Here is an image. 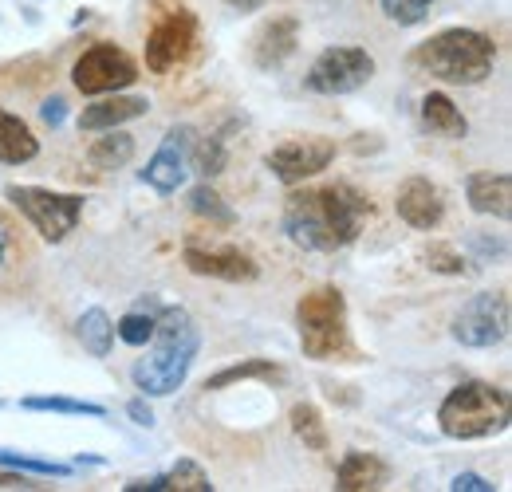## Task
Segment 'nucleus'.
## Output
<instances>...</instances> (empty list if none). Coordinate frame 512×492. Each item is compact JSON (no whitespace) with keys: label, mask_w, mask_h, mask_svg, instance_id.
I'll use <instances>...</instances> for the list:
<instances>
[{"label":"nucleus","mask_w":512,"mask_h":492,"mask_svg":"<svg viewBox=\"0 0 512 492\" xmlns=\"http://www.w3.org/2000/svg\"><path fill=\"white\" fill-rule=\"evenodd\" d=\"M375 79V56L355 44H335L323 48L312 71H308V91L316 95H355Z\"/></svg>","instance_id":"nucleus-7"},{"label":"nucleus","mask_w":512,"mask_h":492,"mask_svg":"<svg viewBox=\"0 0 512 492\" xmlns=\"http://www.w3.org/2000/svg\"><path fill=\"white\" fill-rule=\"evenodd\" d=\"M40 119H44V123L52 126V130H56V126H64V119H67V103H64V99H48V103L40 107Z\"/></svg>","instance_id":"nucleus-34"},{"label":"nucleus","mask_w":512,"mask_h":492,"mask_svg":"<svg viewBox=\"0 0 512 492\" xmlns=\"http://www.w3.org/2000/svg\"><path fill=\"white\" fill-rule=\"evenodd\" d=\"M40 154V138L32 134V126L8 111H0V162L4 166H24Z\"/></svg>","instance_id":"nucleus-20"},{"label":"nucleus","mask_w":512,"mask_h":492,"mask_svg":"<svg viewBox=\"0 0 512 492\" xmlns=\"http://www.w3.org/2000/svg\"><path fill=\"white\" fill-rule=\"evenodd\" d=\"M229 8H237V12H256V8H264V0H225Z\"/></svg>","instance_id":"nucleus-36"},{"label":"nucleus","mask_w":512,"mask_h":492,"mask_svg":"<svg viewBox=\"0 0 512 492\" xmlns=\"http://www.w3.org/2000/svg\"><path fill=\"white\" fill-rule=\"evenodd\" d=\"M367 221H371L367 193H359L347 182L296 189L284 201V233L292 245L308 248V252H339V248L355 245Z\"/></svg>","instance_id":"nucleus-1"},{"label":"nucleus","mask_w":512,"mask_h":492,"mask_svg":"<svg viewBox=\"0 0 512 492\" xmlns=\"http://www.w3.org/2000/svg\"><path fill=\"white\" fill-rule=\"evenodd\" d=\"M142 115H150V99L146 95H99V103H91V107H83V115L75 119L79 130H87V134H99V130H115V126L123 123H134V119H142Z\"/></svg>","instance_id":"nucleus-16"},{"label":"nucleus","mask_w":512,"mask_h":492,"mask_svg":"<svg viewBox=\"0 0 512 492\" xmlns=\"http://www.w3.org/2000/svg\"><path fill=\"white\" fill-rule=\"evenodd\" d=\"M386 485V465L375 453H363V449H351L339 469H335V489L339 492H367V489H383Z\"/></svg>","instance_id":"nucleus-18"},{"label":"nucleus","mask_w":512,"mask_h":492,"mask_svg":"<svg viewBox=\"0 0 512 492\" xmlns=\"http://www.w3.org/2000/svg\"><path fill=\"white\" fill-rule=\"evenodd\" d=\"M127 492H213V481L197 461L182 457L170 473H158V477H146V481H130Z\"/></svg>","instance_id":"nucleus-19"},{"label":"nucleus","mask_w":512,"mask_h":492,"mask_svg":"<svg viewBox=\"0 0 512 492\" xmlns=\"http://www.w3.org/2000/svg\"><path fill=\"white\" fill-rule=\"evenodd\" d=\"M115 335H119L127 347H146L150 335H154V315H150V311L130 308L127 315L115 323Z\"/></svg>","instance_id":"nucleus-31"},{"label":"nucleus","mask_w":512,"mask_h":492,"mask_svg":"<svg viewBox=\"0 0 512 492\" xmlns=\"http://www.w3.org/2000/svg\"><path fill=\"white\" fill-rule=\"evenodd\" d=\"M509 394L493 382H461L438 406V426L453 441H481L509 430Z\"/></svg>","instance_id":"nucleus-4"},{"label":"nucleus","mask_w":512,"mask_h":492,"mask_svg":"<svg viewBox=\"0 0 512 492\" xmlns=\"http://www.w3.org/2000/svg\"><path fill=\"white\" fill-rule=\"evenodd\" d=\"M296 327H300V347L316 363H335V359H355L351 327H347V300L339 288H316L300 296L296 304Z\"/></svg>","instance_id":"nucleus-5"},{"label":"nucleus","mask_w":512,"mask_h":492,"mask_svg":"<svg viewBox=\"0 0 512 492\" xmlns=\"http://www.w3.org/2000/svg\"><path fill=\"white\" fill-rule=\"evenodd\" d=\"M509 335V296L481 292L453 315V339L473 351H489Z\"/></svg>","instance_id":"nucleus-9"},{"label":"nucleus","mask_w":512,"mask_h":492,"mask_svg":"<svg viewBox=\"0 0 512 492\" xmlns=\"http://www.w3.org/2000/svg\"><path fill=\"white\" fill-rule=\"evenodd\" d=\"M0 469H16L28 477H71V465L64 461H44V457H24L12 449H0Z\"/></svg>","instance_id":"nucleus-29"},{"label":"nucleus","mask_w":512,"mask_h":492,"mask_svg":"<svg viewBox=\"0 0 512 492\" xmlns=\"http://www.w3.org/2000/svg\"><path fill=\"white\" fill-rule=\"evenodd\" d=\"M335 162V142L323 134H300L280 142L276 150H268L264 166L272 170V178L280 185H304L308 178L323 174Z\"/></svg>","instance_id":"nucleus-10"},{"label":"nucleus","mask_w":512,"mask_h":492,"mask_svg":"<svg viewBox=\"0 0 512 492\" xmlns=\"http://www.w3.org/2000/svg\"><path fill=\"white\" fill-rule=\"evenodd\" d=\"M288 422H292V433H296V437H300L308 449L323 453V449L331 445L327 426H323V414L312 406V402H296V406H292V414H288Z\"/></svg>","instance_id":"nucleus-27"},{"label":"nucleus","mask_w":512,"mask_h":492,"mask_svg":"<svg viewBox=\"0 0 512 492\" xmlns=\"http://www.w3.org/2000/svg\"><path fill=\"white\" fill-rule=\"evenodd\" d=\"M249 378H260V382H280L284 370L276 367L272 359H245V363H233V367L217 370L213 378H205V390H225L233 382H249Z\"/></svg>","instance_id":"nucleus-25"},{"label":"nucleus","mask_w":512,"mask_h":492,"mask_svg":"<svg viewBox=\"0 0 512 492\" xmlns=\"http://www.w3.org/2000/svg\"><path fill=\"white\" fill-rule=\"evenodd\" d=\"M190 209L197 217H205V221H213V225H233L237 221V213L221 201V193L213 189V185H193L190 189Z\"/></svg>","instance_id":"nucleus-28"},{"label":"nucleus","mask_w":512,"mask_h":492,"mask_svg":"<svg viewBox=\"0 0 512 492\" xmlns=\"http://www.w3.org/2000/svg\"><path fill=\"white\" fill-rule=\"evenodd\" d=\"M193 142H197V130L193 126H170L158 154L146 162L142 170V182L158 193H178L186 178H190V158H193Z\"/></svg>","instance_id":"nucleus-12"},{"label":"nucleus","mask_w":512,"mask_h":492,"mask_svg":"<svg viewBox=\"0 0 512 492\" xmlns=\"http://www.w3.org/2000/svg\"><path fill=\"white\" fill-rule=\"evenodd\" d=\"M422 126L434 130V134H442V138H465L469 134V123H465L461 107L449 99L446 91H430L422 99Z\"/></svg>","instance_id":"nucleus-21"},{"label":"nucleus","mask_w":512,"mask_h":492,"mask_svg":"<svg viewBox=\"0 0 512 492\" xmlns=\"http://www.w3.org/2000/svg\"><path fill=\"white\" fill-rule=\"evenodd\" d=\"M138 79V63L130 60L123 48H115V44H91L75 67H71V83L83 91V95H91V99H99V95H115V91H123Z\"/></svg>","instance_id":"nucleus-8"},{"label":"nucleus","mask_w":512,"mask_h":492,"mask_svg":"<svg viewBox=\"0 0 512 492\" xmlns=\"http://www.w3.org/2000/svg\"><path fill=\"white\" fill-rule=\"evenodd\" d=\"M193 48H197V16L190 8H174L146 32V67L154 75H170L174 67L190 60Z\"/></svg>","instance_id":"nucleus-11"},{"label":"nucleus","mask_w":512,"mask_h":492,"mask_svg":"<svg viewBox=\"0 0 512 492\" xmlns=\"http://www.w3.org/2000/svg\"><path fill=\"white\" fill-rule=\"evenodd\" d=\"M4 256H8V233H4V225H0V264H4Z\"/></svg>","instance_id":"nucleus-37"},{"label":"nucleus","mask_w":512,"mask_h":492,"mask_svg":"<svg viewBox=\"0 0 512 492\" xmlns=\"http://www.w3.org/2000/svg\"><path fill=\"white\" fill-rule=\"evenodd\" d=\"M394 209H398V217H402L410 229L430 233V229H438L442 217H446V197H442V189L434 182L410 178V182H402V189H398Z\"/></svg>","instance_id":"nucleus-14"},{"label":"nucleus","mask_w":512,"mask_h":492,"mask_svg":"<svg viewBox=\"0 0 512 492\" xmlns=\"http://www.w3.org/2000/svg\"><path fill=\"white\" fill-rule=\"evenodd\" d=\"M410 63L430 79L473 87V83H485L493 75L497 44H493V36H485L477 28H446L438 36L422 40L410 52Z\"/></svg>","instance_id":"nucleus-3"},{"label":"nucleus","mask_w":512,"mask_h":492,"mask_svg":"<svg viewBox=\"0 0 512 492\" xmlns=\"http://www.w3.org/2000/svg\"><path fill=\"white\" fill-rule=\"evenodd\" d=\"M75 335H79L83 351L95 355V359H107L111 347H115V323H111V315H107L103 308L83 311V315L75 319Z\"/></svg>","instance_id":"nucleus-22"},{"label":"nucleus","mask_w":512,"mask_h":492,"mask_svg":"<svg viewBox=\"0 0 512 492\" xmlns=\"http://www.w3.org/2000/svg\"><path fill=\"white\" fill-rule=\"evenodd\" d=\"M422 260H426L430 272H442V276H461L465 272V256L449 245H430L422 252Z\"/></svg>","instance_id":"nucleus-32"},{"label":"nucleus","mask_w":512,"mask_h":492,"mask_svg":"<svg viewBox=\"0 0 512 492\" xmlns=\"http://www.w3.org/2000/svg\"><path fill=\"white\" fill-rule=\"evenodd\" d=\"M24 410L32 414H67V418H107V406L83 402V398H64V394H28L20 398Z\"/></svg>","instance_id":"nucleus-24"},{"label":"nucleus","mask_w":512,"mask_h":492,"mask_svg":"<svg viewBox=\"0 0 512 492\" xmlns=\"http://www.w3.org/2000/svg\"><path fill=\"white\" fill-rule=\"evenodd\" d=\"M127 414L134 418V426H142V430H150V426H154V410L146 406V398H134V402L127 406Z\"/></svg>","instance_id":"nucleus-35"},{"label":"nucleus","mask_w":512,"mask_h":492,"mask_svg":"<svg viewBox=\"0 0 512 492\" xmlns=\"http://www.w3.org/2000/svg\"><path fill=\"white\" fill-rule=\"evenodd\" d=\"M229 130H233V123L225 126V130H217V134H209V138H197V142H193L190 162H197V170H201L205 178L225 174V162H229Z\"/></svg>","instance_id":"nucleus-26"},{"label":"nucleus","mask_w":512,"mask_h":492,"mask_svg":"<svg viewBox=\"0 0 512 492\" xmlns=\"http://www.w3.org/2000/svg\"><path fill=\"white\" fill-rule=\"evenodd\" d=\"M103 138H95L91 142V150H87V162H91V170H123L130 166V158H134V138L123 134L119 126L115 130H99Z\"/></svg>","instance_id":"nucleus-23"},{"label":"nucleus","mask_w":512,"mask_h":492,"mask_svg":"<svg viewBox=\"0 0 512 492\" xmlns=\"http://www.w3.org/2000/svg\"><path fill=\"white\" fill-rule=\"evenodd\" d=\"M296 44H300V20L292 12L272 16L253 36V63L260 71H276L296 56Z\"/></svg>","instance_id":"nucleus-15"},{"label":"nucleus","mask_w":512,"mask_h":492,"mask_svg":"<svg viewBox=\"0 0 512 492\" xmlns=\"http://www.w3.org/2000/svg\"><path fill=\"white\" fill-rule=\"evenodd\" d=\"M201 351V331L186 308H166L154 315V335L146 343V355L130 367L134 390L142 398H170L174 390L186 386L193 359Z\"/></svg>","instance_id":"nucleus-2"},{"label":"nucleus","mask_w":512,"mask_h":492,"mask_svg":"<svg viewBox=\"0 0 512 492\" xmlns=\"http://www.w3.org/2000/svg\"><path fill=\"white\" fill-rule=\"evenodd\" d=\"M449 489L453 492H493V481L481 477V473H457V477L449 481Z\"/></svg>","instance_id":"nucleus-33"},{"label":"nucleus","mask_w":512,"mask_h":492,"mask_svg":"<svg viewBox=\"0 0 512 492\" xmlns=\"http://www.w3.org/2000/svg\"><path fill=\"white\" fill-rule=\"evenodd\" d=\"M465 201H469V209L481 213V217H501V221H509L512 178L501 174V170H497V174H493V170L469 174V178H465Z\"/></svg>","instance_id":"nucleus-17"},{"label":"nucleus","mask_w":512,"mask_h":492,"mask_svg":"<svg viewBox=\"0 0 512 492\" xmlns=\"http://www.w3.org/2000/svg\"><path fill=\"white\" fill-rule=\"evenodd\" d=\"M186 268L193 276H209V280H225V284H253L260 276V264H256L249 252L225 245V248H197L186 245L182 252Z\"/></svg>","instance_id":"nucleus-13"},{"label":"nucleus","mask_w":512,"mask_h":492,"mask_svg":"<svg viewBox=\"0 0 512 492\" xmlns=\"http://www.w3.org/2000/svg\"><path fill=\"white\" fill-rule=\"evenodd\" d=\"M379 4H383V16L390 24L414 28V24H422V20L430 16V8H434L438 0H379Z\"/></svg>","instance_id":"nucleus-30"},{"label":"nucleus","mask_w":512,"mask_h":492,"mask_svg":"<svg viewBox=\"0 0 512 492\" xmlns=\"http://www.w3.org/2000/svg\"><path fill=\"white\" fill-rule=\"evenodd\" d=\"M4 197L52 245H60L67 233H75V225L83 217V197L79 193H56V189H40V185H8Z\"/></svg>","instance_id":"nucleus-6"},{"label":"nucleus","mask_w":512,"mask_h":492,"mask_svg":"<svg viewBox=\"0 0 512 492\" xmlns=\"http://www.w3.org/2000/svg\"><path fill=\"white\" fill-rule=\"evenodd\" d=\"M0 406H4V402H0Z\"/></svg>","instance_id":"nucleus-38"}]
</instances>
